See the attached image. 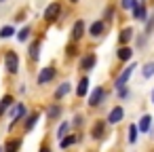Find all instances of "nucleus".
<instances>
[{"label":"nucleus","instance_id":"1","mask_svg":"<svg viewBox=\"0 0 154 152\" xmlns=\"http://www.w3.org/2000/svg\"><path fill=\"white\" fill-rule=\"evenodd\" d=\"M135 68H137V66H135V64H131V66H127V68H125V72H120V74H118V78H116V82H114V87H116L118 91H120V89H125V85H127V80L131 78V74H133V70H135Z\"/></svg>","mask_w":154,"mask_h":152},{"label":"nucleus","instance_id":"2","mask_svg":"<svg viewBox=\"0 0 154 152\" xmlns=\"http://www.w3.org/2000/svg\"><path fill=\"white\" fill-rule=\"evenodd\" d=\"M5 64H7V70L15 74V72L19 70V57H17V53H13V51H11V53H7Z\"/></svg>","mask_w":154,"mask_h":152},{"label":"nucleus","instance_id":"3","mask_svg":"<svg viewBox=\"0 0 154 152\" xmlns=\"http://www.w3.org/2000/svg\"><path fill=\"white\" fill-rule=\"evenodd\" d=\"M103 97H106V89H103V87L93 89V93L89 95V106H99V104L103 101Z\"/></svg>","mask_w":154,"mask_h":152},{"label":"nucleus","instance_id":"4","mask_svg":"<svg viewBox=\"0 0 154 152\" xmlns=\"http://www.w3.org/2000/svg\"><path fill=\"white\" fill-rule=\"evenodd\" d=\"M59 11H61V5H59V2L49 5L47 11H45V19H47V21H55V19L59 17Z\"/></svg>","mask_w":154,"mask_h":152},{"label":"nucleus","instance_id":"5","mask_svg":"<svg viewBox=\"0 0 154 152\" xmlns=\"http://www.w3.org/2000/svg\"><path fill=\"white\" fill-rule=\"evenodd\" d=\"M122 118H125V110H122V106L112 108L110 114H108V123H110V125H116V123H120Z\"/></svg>","mask_w":154,"mask_h":152},{"label":"nucleus","instance_id":"6","mask_svg":"<svg viewBox=\"0 0 154 152\" xmlns=\"http://www.w3.org/2000/svg\"><path fill=\"white\" fill-rule=\"evenodd\" d=\"M53 78H55V68L49 66V68H45V70L38 74V85H47V82L53 80Z\"/></svg>","mask_w":154,"mask_h":152},{"label":"nucleus","instance_id":"7","mask_svg":"<svg viewBox=\"0 0 154 152\" xmlns=\"http://www.w3.org/2000/svg\"><path fill=\"white\" fill-rule=\"evenodd\" d=\"M23 114H26V106H23V104H17V106L11 110V129H13V125H15Z\"/></svg>","mask_w":154,"mask_h":152},{"label":"nucleus","instance_id":"8","mask_svg":"<svg viewBox=\"0 0 154 152\" xmlns=\"http://www.w3.org/2000/svg\"><path fill=\"white\" fill-rule=\"evenodd\" d=\"M82 34H85V21L80 19V21H76L74 28H72V38H74V40H80Z\"/></svg>","mask_w":154,"mask_h":152},{"label":"nucleus","instance_id":"9","mask_svg":"<svg viewBox=\"0 0 154 152\" xmlns=\"http://www.w3.org/2000/svg\"><path fill=\"white\" fill-rule=\"evenodd\" d=\"M133 17H135L137 21H146L148 15H146V5H143V2H139V5L133 9Z\"/></svg>","mask_w":154,"mask_h":152},{"label":"nucleus","instance_id":"10","mask_svg":"<svg viewBox=\"0 0 154 152\" xmlns=\"http://www.w3.org/2000/svg\"><path fill=\"white\" fill-rule=\"evenodd\" d=\"M95 61H97V57H95L93 53H91V55H85V57L80 59V68H82V70H91V68L95 66Z\"/></svg>","mask_w":154,"mask_h":152},{"label":"nucleus","instance_id":"11","mask_svg":"<svg viewBox=\"0 0 154 152\" xmlns=\"http://www.w3.org/2000/svg\"><path fill=\"white\" fill-rule=\"evenodd\" d=\"M38 49H40V40H34V42L30 45V49H28V57H30L32 61L38 59Z\"/></svg>","mask_w":154,"mask_h":152},{"label":"nucleus","instance_id":"12","mask_svg":"<svg viewBox=\"0 0 154 152\" xmlns=\"http://www.w3.org/2000/svg\"><path fill=\"white\" fill-rule=\"evenodd\" d=\"M150 125H152V116H150V114H143L141 120H139V127H137V129H139L141 133H146V131H150Z\"/></svg>","mask_w":154,"mask_h":152},{"label":"nucleus","instance_id":"13","mask_svg":"<svg viewBox=\"0 0 154 152\" xmlns=\"http://www.w3.org/2000/svg\"><path fill=\"white\" fill-rule=\"evenodd\" d=\"M87 91H89V78H82V80L78 82V87H76V95H78V97H85Z\"/></svg>","mask_w":154,"mask_h":152},{"label":"nucleus","instance_id":"14","mask_svg":"<svg viewBox=\"0 0 154 152\" xmlns=\"http://www.w3.org/2000/svg\"><path fill=\"white\" fill-rule=\"evenodd\" d=\"M101 32H103V21H95V23L89 28V34H91V36H101Z\"/></svg>","mask_w":154,"mask_h":152},{"label":"nucleus","instance_id":"15","mask_svg":"<svg viewBox=\"0 0 154 152\" xmlns=\"http://www.w3.org/2000/svg\"><path fill=\"white\" fill-rule=\"evenodd\" d=\"M116 55H118V59H120V61H127V59H131V55H133V51H131L129 47H120Z\"/></svg>","mask_w":154,"mask_h":152},{"label":"nucleus","instance_id":"16","mask_svg":"<svg viewBox=\"0 0 154 152\" xmlns=\"http://www.w3.org/2000/svg\"><path fill=\"white\" fill-rule=\"evenodd\" d=\"M131 36H133V30H131V28H125V30L120 32V36H118L120 45H127V42L131 40Z\"/></svg>","mask_w":154,"mask_h":152},{"label":"nucleus","instance_id":"17","mask_svg":"<svg viewBox=\"0 0 154 152\" xmlns=\"http://www.w3.org/2000/svg\"><path fill=\"white\" fill-rule=\"evenodd\" d=\"M70 93V85L68 82H63V85H59V89L55 91V99H61L63 95H68Z\"/></svg>","mask_w":154,"mask_h":152},{"label":"nucleus","instance_id":"18","mask_svg":"<svg viewBox=\"0 0 154 152\" xmlns=\"http://www.w3.org/2000/svg\"><path fill=\"white\" fill-rule=\"evenodd\" d=\"M9 106H13V97H11V95H5L2 101H0V114H5V110H7Z\"/></svg>","mask_w":154,"mask_h":152},{"label":"nucleus","instance_id":"19","mask_svg":"<svg viewBox=\"0 0 154 152\" xmlns=\"http://www.w3.org/2000/svg\"><path fill=\"white\" fill-rule=\"evenodd\" d=\"M15 34V28L13 26H5L2 30H0V38H11Z\"/></svg>","mask_w":154,"mask_h":152},{"label":"nucleus","instance_id":"20","mask_svg":"<svg viewBox=\"0 0 154 152\" xmlns=\"http://www.w3.org/2000/svg\"><path fill=\"white\" fill-rule=\"evenodd\" d=\"M61 114V108L59 106H51L49 110H47V118H57Z\"/></svg>","mask_w":154,"mask_h":152},{"label":"nucleus","instance_id":"21","mask_svg":"<svg viewBox=\"0 0 154 152\" xmlns=\"http://www.w3.org/2000/svg\"><path fill=\"white\" fill-rule=\"evenodd\" d=\"M19 146H21V139H11V141L7 144V152H17Z\"/></svg>","mask_w":154,"mask_h":152},{"label":"nucleus","instance_id":"22","mask_svg":"<svg viewBox=\"0 0 154 152\" xmlns=\"http://www.w3.org/2000/svg\"><path fill=\"white\" fill-rule=\"evenodd\" d=\"M103 127H106L103 123H97V125L93 127V137H95V139H97V137H103Z\"/></svg>","mask_w":154,"mask_h":152},{"label":"nucleus","instance_id":"23","mask_svg":"<svg viewBox=\"0 0 154 152\" xmlns=\"http://www.w3.org/2000/svg\"><path fill=\"white\" fill-rule=\"evenodd\" d=\"M76 139H78L76 135H68V137H63V139L59 141V146H61V148H68V146H72V144H74Z\"/></svg>","mask_w":154,"mask_h":152},{"label":"nucleus","instance_id":"24","mask_svg":"<svg viewBox=\"0 0 154 152\" xmlns=\"http://www.w3.org/2000/svg\"><path fill=\"white\" fill-rule=\"evenodd\" d=\"M129 141H131V144L137 141V125H131V127H129Z\"/></svg>","mask_w":154,"mask_h":152},{"label":"nucleus","instance_id":"25","mask_svg":"<svg viewBox=\"0 0 154 152\" xmlns=\"http://www.w3.org/2000/svg\"><path fill=\"white\" fill-rule=\"evenodd\" d=\"M152 74H154V61H148V64L143 66V76H146V78H150Z\"/></svg>","mask_w":154,"mask_h":152},{"label":"nucleus","instance_id":"26","mask_svg":"<svg viewBox=\"0 0 154 152\" xmlns=\"http://www.w3.org/2000/svg\"><path fill=\"white\" fill-rule=\"evenodd\" d=\"M139 2H137V0H120V7L122 9H135Z\"/></svg>","mask_w":154,"mask_h":152},{"label":"nucleus","instance_id":"27","mask_svg":"<svg viewBox=\"0 0 154 152\" xmlns=\"http://www.w3.org/2000/svg\"><path fill=\"white\" fill-rule=\"evenodd\" d=\"M36 120H38V114H32V116L26 120V129H28V131H32V129H34V125H36Z\"/></svg>","mask_w":154,"mask_h":152},{"label":"nucleus","instance_id":"28","mask_svg":"<svg viewBox=\"0 0 154 152\" xmlns=\"http://www.w3.org/2000/svg\"><path fill=\"white\" fill-rule=\"evenodd\" d=\"M68 127H70V123H63V125H59V129H57V137H59V141L63 139V135H66Z\"/></svg>","mask_w":154,"mask_h":152},{"label":"nucleus","instance_id":"29","mask_svg":"<svg viewBox=\"0 0 154 152\" xmlns=\"http://www.w3.org/2000/svg\"><path fill=\"white\" fill-rule=\"evenodd\" d=\"M28 36H30V28L26 26V28H23V30H21V32L17 34V38H19L21 42H23V40H28Z\"/></svg>","mask_w":154,"mask_h":152},{"label":"nucleus","instance_id":"30","mask_svg":"<svg viewBox=\"0 0 154 152\" xmlns=\"http://www.w3.org/2000/svg\"><path fill=\"white\" fill-rule=\"evenodd\" d=\"M152 28H154V17L148 21V26H146V32H152Z\"/></svg>","mask_w":154,"mask_h":152},{"label":"nucleus","instance_id":"31","mask_svg":"<svg viewBox=\"0 0 154 152\" xmlns=\"http://www.w3.org/2000/svg\"><path fill=\"white\" fill-rule=\"evenodd\" d=\"M112 13H114L112 7H108V11H106V19H112Z\"/></svg>","mask_w":154,"mask_h":152},{"label":"nucleus","instance_id":"32","mask_svg":"<svg viewBox=\"0 0 154 152\" xmlns=\"http://www.w3.org/2000/svg\"><path fill=\"white\" fill-rule=\"evenodd\" d=\"M38 152H51V150H49V148H40Z\"/></svg>","mask_w":154,"mask_h":152},{"label":"nucleus","instance_id":"33","mask_svg":"<svg viewBox=\"0 0 154 152\" xmlns=\"http://www.w3.org/2000/svg\"><path fill=\"white\" fill-rule=\"evenodd\" d=\"M152 104H154V89H152Z\"/></svg>","mask_w":154,"mask_h":152},{"label":"nucleus","instance_id":"34","mask_svg":"<svg viewBox=\"0 0 154 152\" xmlns=\"http://www.w3.org/2000/svg\"><path fill=\"white\" fill-rule=\"evenodd\" d=\"M70 2H78V0H70Z\"/></svg>","mask_w":154,"mask_h":152},{"label":"nucleus","instance_id":"35","mask_svg":"<svg viewBox=\"0 0 154 152\" xmlns=\"http://www.w3.org/2000/svg\"><path fill=\"white\" fill-rule=\"evenodd\" d=\"M0 152H2V148H0Z\"/></svg>","mask_w":154,"mask_h":152},{"label":"nucleus","instance_id":"36","mask_svg":"<svg viewBox=\"0 0 154 152\" xmlns=\"http://www.w3.org/2000/svg\"><path fill=\"white\" fill-rule=\"evenodd\" d=\"M0 2H2V0H0Z\"/></svg>","mask_w":154,"mask_h":152}]
</instances>
